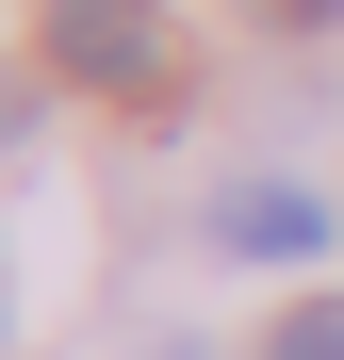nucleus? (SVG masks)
Segmentation results:
<instances>
[{
    "instance_id": "nucleus-4",
    "label": "nucleus",
    "mask_w": 344,
    "mask_h": 360,
    "mask_svg": "<svg viewBox=\"0 0 344 360\" xmlns=\"http://www.w3.org/2000/svg\"><path fill=\"white\" fill-rule=\"evenodd\" d=\"M246 17H262V33H328L344 0H246Z\"/></svg>"
},
{
    "instance_id": "nucleus-2",
    "label": "nucleus",
    "mask_w": 344,
    "mask_h": 360,
    "mask_svg": "<svg viewBox=\"0 0 344 360\" xmlns=\"http://www.w3.org/2000/svg\"><path fill=\"white\" fill-rule=\"evenodd\" d=\"M213 246H229V262H328V197H295V180H229V197H213Z\"/></svg>"
},
{
    "instance_id": "nucleus-3",
    "label": "nucleus",
    "mask_w": 344,
    "mask_h": 360,
    "mask_svg": "<svg viewBox=\"0 0 344 360\" xmlns=\"http://www.w3.org/2000/svg\"><path fill=\"white\" fill-rule=\"evenodd\" d=\"M262 360H344V295H312V311H279V328H262Z\"/></svg>"
},
{
    "instance_id": "nucleus-1",
    "label": "nucleus",
    "mask_w": 344,
    "mask_h": 360,
    "mask_svg": "<svg viewBox=\"0 0 344 360\" xmlns=\"http://www.w3.org/2000/svg\"><path fill=\"white\" fill-rule=\"evenodd\" d=\"M49 66L66 82H98V98H164V66H181V49H164V0H49Z\"/></svg>"
}]
</instances>
